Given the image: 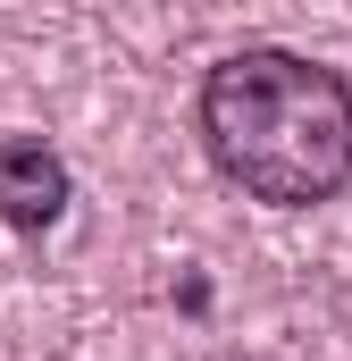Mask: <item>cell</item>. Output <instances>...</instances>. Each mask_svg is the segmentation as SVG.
<instances>
[{
  "label": "cell",
  "instance_id": "7a4b0ae2",
  "mask_svg": "<svg viewBox=\"0 0 352 361\" xmlns=\"http://www.w3.org/2000/svg\"><path fill=\"white\" fill-rule=\"evenodd\" d=\"M59 210H68V160L51 143H34V135L0 143V219L17 235H42Z\"/></svg>",
  "mask_w": 352,
  "mask_h": 361
},
{
  "label": "cell",
  "instance_id": "6da1fadb",
  "mask_svg": "<svg viewBox=\"0 0 352 361\" xmlns=\"http://www.w3.org/2000/svg\"><path fill=\"white\" fill-rule=\"evenodd\" d=\"M210 160L252 202H327L352 185V85L302 51H235L201 85Z\"/></svg>",
  "mask_w": 352,
  "mask_h": 361
}]
</instances>
